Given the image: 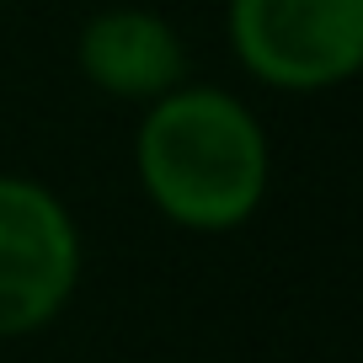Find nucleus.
I'll return each mask as SVG.
<instances>
[{
	"label": "nucleus",
	"instance_id": "1",
	"mask_svg": "<svg viewBox=\"0 0 363 363\" xmlns=\"http://www.w3.org/2000/svg\"><path fill=\"white\" fill-rule=\"evenodd\" d=\"M134 177L166 225L230 235L251 225L272 187V139L246 96L214 80H182L145 102Z\"/></svg>",
	"mask_w": 363,
	"mask_h": 363
},
{
	"label": "nucleus",
	"instance_id": "2",
	"mask_svg": "<svg viewBox=\"0 0 363 363\" xmlns=\"http://www.w3.org/2000/svg\"><path fill=\"white\" fill-rule=\"evenodd\" d=\"M225 38L257 86L320 96L363 69V0H230Z\"/></svg>",
	"mask_w": 363,
	"mask_h": 363
},
{
	"label": "nucleus",
	"instance_id": "3",
	"mask_svg": "<svg viewBox=\"0 0 363 363\" xmlns=\"http://www.w3.org/2000/svg\"><path fill=\"white\" fill-rule=\"evenodd\" d=\"M86 240L69 203L38 177L0 171V342L38 337L69 310Z\"/></svg>",
	"mask_w": 363,
	"mask_h": 363
},
{
	"label": "nucleus",
	"instance_id": "4",
	"mask_svg": "<svg viewBox=\"0 0 363 363\" xmlns=\"http://www.w3.org/2000/svg\"><path fill=\"white\" fill-rule=\"evenodd\" d=\"M75 69L102 96L145 107L187 80V43L150 6H102L75 33Z\"/></svg>",
	"mask_w": 363,
	"mask_h": 363
}]
</instances>
